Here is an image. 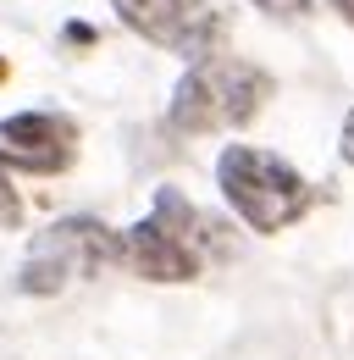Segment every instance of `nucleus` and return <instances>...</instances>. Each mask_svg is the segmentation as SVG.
Here are the masks:
<instances>
[{
  "instance_id": "f257e3e1",
  "label": "nucleus",
  "mask_w": 354,
  "mask_h": 360,
  "mask_svg": "<svg viewBox=\"0 0 354 360\" xmlns=\"http://www.w3.org/2000/svg\"><path fill=\"white\" fill-rule=\"evenodd\" d=\"M271 94V78L261 67L238 61V56H199L172 89V122L177 134H221V128H244L255 122V111Z\"/></svg>"
},
{
  "instance_id": "39448f33",
  "label": "nucleus",
  "mask_w": 354,
  "mask_h": 360,
  "mask_svg": "<svg viewBox=\"0 0 354 360\" xmlns=\"http://www.w3.org/2000/svg\"><path fill=\"white\" fill-rule=\"evenodd\" d=\"M78 161V128L55 111H17L0 117V167L55 178Z\"/></svg>"
},
{
  "instance_id": "1a4fd4ad",
  "label": "nucleus",
  "mask_w": 354,
  "mask_h": 360,
  "mask_svg": "<svg viewBox=\"0 0 354 360\" xmlns=\"http://www.w3.org/2000/svg\"><path fill=\"white\" fill-rule=\"evenodd\" d=\"M338 150H343V161L354 167V111H349V122H343V139H338Z\"/></svg>"
},
{
  "instance_id": "f03ea898",
  "label": "nucleus",
  "mask_w": 354,
  "mask_h": 360,
  "mask_svg": "<svg viewBox=\"0 0 354 360\" xmlns=\"http://www.w3.org/2000/svg\"><path fill=\"white\" fill-rule=\"evenodd\" d=\"M216 183L227 194V205L255 233H277L310 211V183L282 155L255 150V144H227L216 161Z\"/></svg>"
},
{
  "instance_id": "7ed1b4c3",
  "label": "nucleus",
  "mask_w": 354,
  "mask_h": 360,
  "mask_svg": "<svg viewBox=\"0 0 354 360\" xmlns=\"http://www.w3.org/2000/svg\"><path fill=\"white\" fill-rule=\"evenodd\" d=\"M117 261V233L94 217H67V222H50L44 233H34L28 255H22V294H61L72 277H94L100 266Z\"/></svg>"
},
{
  "instance_id": "0eeeda50",
  "label": "nucleus",
  "mask_w": 354,
  "mask_h": 360,
  "mask_svg": "<svg viewBox=\"0 0 354 360\" xmlns=\"http://www.w3.org/2000/svg\"><path fill=\"white\" fill-rule=\"evenodd\" d=\"M0 227H22V200H17V188L6 183V167H0Z\"/></svg>"
},
{
  "instance_id": "9b49d317",
  "label": "nucleus",
  "mask_w": 354,
  "mask_h": 360,
  "mask_svg": "<svg viewBox=\"0 0 354 360\" xmlns=\"http://www.w3.org/2000/svg\"><path fill=\"white\" fill-rule=\"evenodd\" d=\"M0 78H6V61H0Z\"/></svg>"
},
{
  "instance_id": "9d476101",
  "label": "nucleus",
  "mask_w": 354,
  "mask_h": 360,
  "mask_svg": "<svg viewBox=\"0 0 354 360\" xmlns=\"http://www.w3.org/2000/svg\"><path fill=\"white\" fill-rule=\"evenodd\" d=\"M332 6H338V11H343V17L354 22V0H332Z\"/></svg>"
},
{
  "instance_id": "423d86ee",
  "label": "nucleus",
  "mask_w": 354,
  "mask_h": 360,
  "mask_svg": "<svg viewBox=\"0 0 354 360\" xmlns=\"http://www.w3.org/2000/svg\"><path fill=\"white\" fill-rule=\"evenodd\" d=\"M117 261L128 271H138V277H150V283H188V277L205 271L155 217H144L128 233H117Z\"/></svg>"
},
{
  "instance_id": "20e7f679",
  "label": "nucleus",
  "mask_w": 354,
  "mask_h": 360,
  "mask_svg": "<svg viewBox=\"0 0 354 360\" xmlns=\"http://www.w3.org/2000/svg\"><path fill=\"white\" fill-rule=\"evenodd\" d=\"M117 17L128 22L138 39L161 50H177L188 61L211 56L216 50V34H221V17L205 6V0H111Z\"/></svg>"
},
{
  "instance_id": "6e6552de",
  "label": "nucleus",
  "mask_w": 354,
  "mask_h": 360,
  "mask_svg": "<svg viewBox=\"0 0 354 360\" xmlns=\"http://www.w3.org/2000/svg\"><path fill=\"white\" fill-rule=\"evenodd\" d=\"M261 11H271V17H305L310 0H255Z\"/></svg>"
}]
</instances>
